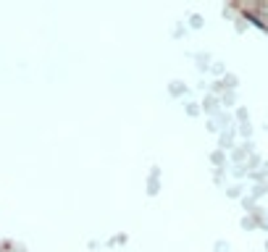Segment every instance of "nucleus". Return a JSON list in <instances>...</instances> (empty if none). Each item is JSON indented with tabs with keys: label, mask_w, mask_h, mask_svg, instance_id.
<instances>
[]
</instances>
